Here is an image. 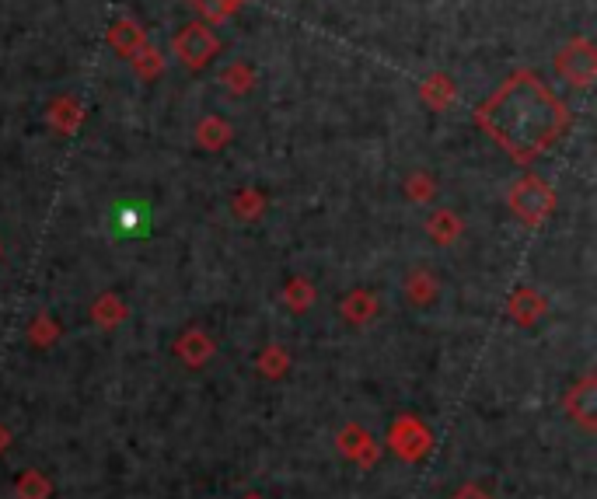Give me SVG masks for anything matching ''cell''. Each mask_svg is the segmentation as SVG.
<instances>
[{
  "label": "cell",
  "instance_id": "1",
  "mask_svg": "<svg viewBox=\"0 0 597 499\" xmlns=\"http://www.w3.org/2000/svg\"><path fill=\"white\" fill-rule=\"evenodd\" d=\"M475 123L510 158L528 165L563 137L566 126H570V112L531 70H521L510 81H503L489 102L479 105Z\"/></svg>",
  "mask_w": 597,
  "mask_h": 499
},
{
  "label": "cell",
  "instance_id": "2",
  "mask_svg": "<svg viewBox=\"0 0 597 499\" xmlns=\"http://www.w3.org/2000/svg\"><path fill=\"white\" fill-rule=\"evenodd\" d=\"M388 447H392V454L398 461H409V465H419V461H426L433 454V433L430 426L423 423L419 416H412V412H402V416L395 419L392 426H388Z\"/></svg>",
  "mask_w": 597,
  "mask_h": 499
},
{
  "label": "cell",
  "instance_id": "3",
  "mask_svg": "<svg viewBox=\"0 0 597 499\" xmlns=\"http://www.w3.org/2000/svg\"><path fill=\"white\" fill-rule=\"evenodd\" d=\"M510 210H514V217L521 220V224L538 227L552 210H556V192L549 189V182L528 175L510 189Z\"/></svg>",
  "mask_w": 597,
  "mask_h": 499
},
{
  "label": "cell",
  "instance_id": "4",
  "mask_svg": "<svg viewBox=\"0 0 597 499\" xmlns=\"http://www.w3.org/2000/svg\"><path fill=\"white\" fill-rule=\"evenodd\" d=\"M172 49H175V56H179L186 67H206V63L217 56V49H220V39L210 32L206 25H186L179 35L172 39Z\"/></svg>",
  "mask_w": 597,
  "mask_h": 499
},
{
  "label": "cell",
  "instance_id": "5",
  "mask_svg": "<svg viewBox=\"0 0 597 499\" xmlns=\"http://www.w3.org/2000/svg\"><path fill=\"white\" fill-rule=\"evenodd\" d=\"M556 70L563 81H570L573 88H591L597 74V56L594 46L587 39H577L556 56Z\"/></svg>",
  "mask_w": 597,
  "mask_h": 499
},
{
  "label": "cell",
  "instance_id": "6",
  "mask_svg": "<svg viewBox=\"0 0 597 499\" xmlns=\"http://www.w3.org/2000/svg\"><path fill=\"white\" fill-rule=\"evenodd\" d=\"M336 447H339V454H343L346 461H353V465L360 468V472H371V468L381 461L378 440H374L371 433H367L364 426H357V423H350V426H343V430H339Z\"/></svg>",
  "mask_w": 597,
  "mask_h": 499
},
{
  "label": "cell",
  "instance_id": "7",
  "mask_svg": "<svg viewBox=\"0 0 597 499\" xmlns=\"http://www.w3.org/2000/svg\"><path fill=\"white\" fill-rule=\"evenodd\" d=\"M563 409L570 412V419H577L587 433L597 430V377L587 374L584 381H577L563 395Z\"/></svg>",
  "mask_w": 597,
  "mask_h": 499
},
{
  "label": "cell",
  "instance_id": "8",
  "mask_svg": "<svg viewBox=\"0 0 597 499\" xmlns=\"http://www.w3.org/2000/svg\"><path fill=\"white\" fill-rule=\"evenodd\" d=\"M217 353V346H213V339L206 335L203 329H189L179 335V342H175V356H179L182 363H186L189 370H199L210 363V356Z\"/></svg>",
  "mask_w": 597,
  "mask_h": 499
},
{
  "label": "cell",
  "instance_id": "9",
  "mask_svg": "<svg viewBox=\"0 0 597 499\" xmlns=\"http://www.w3.org/2000/svg\"><path fill=\"white\" fill-rule=\"evenodd\" d=\"M545 308H549V304H545V297L535 294L531 287H517L514 294H510V301H507L510 318H514L517 325H524V329H528V325H535L538 318L545 315Z\"/></svg>",
  "mask_w": 597,
  "mask_h": 499
},
{
  "label": "cell",
  "instance_id": "10",
  "mask_svg": "<svg viewBox=\"0 0 597 499\" xmlns=\"http://www.w3.org/2000/svg\"><path fill=\"white\" fill-rule=\"evenodd\" d=\"M339 315L346 318L350 325H367L378 318V297L367 294V290H353L339 301Z\"/></svg>",
  "mask_w": 597,
  "mask_h": 499
},
{
  "label": "cell",
  "instance_id": "11",
  "mask_svg": "<svg viewBox=\"0 0 597 499\" xmlns=\"http://www.w3.org/2000/svg\"><path fill=\"white\" fill-rule=\"evenodd\" d=\"M109 42H112V49H116L119 56L133 60V56H137L140 49H144V32L137 28V21L119 18L116 25H112V32H109Z\"/></svg>",
  "mask_w": 597,
  "mask_h": 499
},
{
  "label": "cell",
  "instance_id": "12",
  "mask_svg": "<svg viewBox=\"0 0 597 499\" xmlns=\"http://www.w3.org/2000/svg\"><path fill=\"white\" fill-rule=\"evenodd\" d=\"M126 315H130V308H126L119 294H102L91 304V322L102 325V329H116L119 322H126Z\"/></svg>",
  "mask_w": 597,
  "mask_h": 499
},
{
  "label": "cell",
  "instance_id": "13",
  "mask_svg": "<svg viewBox=\"0 0 597 499\" xmlns=\"http://www.w3.org/2000/svg\"><path fill=\"white\" fill-rule=\"evenodd\" d=\"M426 234H430L437 245H451V241L461 238V217L451 210H437L426 220Z\"/></svg>",
  "mask_w": 597,
  "mask_h": 499
},
{
  "label": "cell",
  "instance_id": "14",
  "mask_svg": "<svg viewBox=\"0 0 597 499\" xmlns=\"http://www.w3.org/2000/svg\"><path fill=\"white\" fill-rule=\"evenodd\" d=\"M14 496L18 499H49L53 496V482H49V475L35 472V468H25V472L18 475V482H14Z\"/></svg>",
  "mask_w": 597,
  "mask_h": 499
},
{
  "label": "cell",
  "instance_id": "15",
  "mask_svg": "<svg viewBox=\"0 0 597 499\" xmlns=\"http://www.w3.org/2000/svg\"><path fill=\"white\" fill-rule=\"evenodd\" d=\"M283 304H287L294 315H304V311L315 304V287H311L304 276H290L287 287H283Z\"/></svg>",
  "mask_w": 597,
  "mask_h": 499
},
{
  "label": "cell",
  "instance_id": "16",
  "mask_svg": "<svg viewBox=\"0 0 597 499\" xmlns=\"http://www.w3.org/2000/svg\"><path fill=\"white\" fill-rule=\"evenodd\" d=\"M255 367H259V374L269 377V381H280V377L290 370V353L283 346H266L259 356H255Z\"/></svg>",
  "mask_w": 597,
  "mask_h": 499
},
{
  "label": "cell",
  "instance_id": "17",
  "mask_svg": "<svg viewBox=\"0 0 597 499\" xmlns=\"http://www.w3.org/2000/svg\"><path fill=\"white\" fill-rule=\"evenodd\" d=\"M405 294H409V301L416 304V308H426V304L437 297V280H433V273L416 269V273L409 276V283H405Z\"/></svg>",
  "mask_w": 597,
  "mask_h": 499
},
{
  "label": "cell",
  "instance_id": "18",
  "mask_svg": "<svg viewBox=\"0 0 597 499\" xmlns=\"http://www.w3.org/2000/svg\"><path fill=\"white\" fill-rule=\"evenodd\" d=\"M189 4H193L206 21H224L231 18L245 0H189Z\"/></svg>",
  "mask_w": 597,
  "mask_h": 499
},
{
  "label": "cell",
  "instance_id": "19",
  "mask_svg": "<svg viewBox=\"0 0 597 499\" xmlns=\"http://www.w3.org/2000/svg\"><path fill=\"white\" fill-rule=\"evenodd\" d=\"M28 339H32V346H39V349L53 346V342L60 339V325H56L49 315H39L32 325H28Z\"/></svg>",
  "mask_w": 597,
  "mask_h": 499
},
{
  "label": "cell",
  "instance_id": "20",
  "mask_svg": "<svg viewBox=\"0 0 597 499\" xmlns=\"http://www.w3.org/2000/svg\"><path fill=\"white\" fill-rule=\"evenodd\" d=\"M262 210H266V196H262V192L245 189V192H238V196H234V213H238L241 220L262 217Z\"/></svg>",
  "mask_w": 597,
  "mask_h": 499
},
{
  "label": "cell",
  "instance_id": "21",
  "mask_svg": "<svg viewBox=\"0 0 597 499\" xmlns=\"http://www.w3.org/2000/svg\"><path fill=\"white\" fill-rule=\"evenodd\" d=\"M451 95H454V84L447 81L444 74H440V77H430V81L423 84V98H426L430 105H437V109H444V105L451 102Z\"/></svg>",
  "mask_w": 597,
  "mask_h": 499
},
{
  "label": "cell",
  "instance_id": "22",
  "mask_svg": "<svg viewBox=\"0 0 597 499\" xmlns=\"http://www.w3.org/2000/svg\"><path fill=\"white\" fill-rule=\"evenodd\" d=\"M227 137H231V130H227L220 119H206V123L199 126V144L210 147V151H220V147L227 144Z\"/></svg>",
  "mask_w": 597,
  "mask_h": 499
},
{
  "label": "cell",
  "instance_id": "23",
  "mask_svg": "<svg viewBox=\"0 0 597 499\" xmlns=\"http://www.w3.org/2000/svg\"><path fill=\"white\" fill-rule=\"evenodd\" d=\"M405 192H409L412 203H426V199H433L437 185H433V178H426V175H412L409 185H405Z\"/></svg>",
  "mask_w": 597,
  "mask_h": 499
},
{
  "label": "cell",
  "instance_id": "24",
  "mask_svg": "<svg viewBox=\"0 0 597 499\" xmlns=\"http://www.w3.org/2000/svg\"><path fill=\"white\" fill-rule=\"evenodd\" d=\"M133 63H137V70H140V77H151V74H161V56L154 53V49H140L137 56H133Z\"/></svg>",
  "mask_w": 597,
  "mask_h": 499
},
{
  "label": "cell",
  "instance_id": "25",
  "mask_svg": "<svg viewBox=\"0 0 597 499\" xmlns=\"http://www.w3.org/2000/svg\"><path fill=\"white\" fill-rule=\"evenodd\" d=\"M248 81H252V77H248V70L245 67H231V70H224V84L227 88H238V91H245L248 88Z\"/></svg>",
  "mask_w": 597,
  "mask_h": 499
},
{
  "label": "cell",
  "instance_id": "26",
  "mask_svg": "<svg viewBox=\"0 0 597 499\" xmlns=\"http://www.w3.org/2000/svg\"><path fill=\"white\" fill-rule=\"evenodd\" d=\"M451 499H493V496H489L486 489H479V486H461Z\"/></svg>",
  "mask_w": 597,
  "mask_h": 499
},
{
  "label": "cell",
  "instance_id": "27",
  "mask_svg": "<svg viewBox=\"0 0 597 499\" xmlns=\"http://www.w3.org/2000/svg\"><path fill=\"white\" fill-rule=\"evenodd\" d=\"M11 444H14V433L7 430L4 423H0V454H4V451H7V447H11Z\"/></svg>",
  "mask_w": 597,
  "mask_h": 499
},
{
  "label": "cell",
  "instance_id": "28",
  "mask_svg": "<svg viewBox=\"0 0 597 499\" xmlns=\"http://www.w3.org/2000/svg\"><path fill=\"white\" fill-rule=\"evenodd\" d=\"M245 499H262V496H259V493H248Z\"/></svg>",
  "mask_w": 597,
  "mask_h": 499
}]
</instances>
